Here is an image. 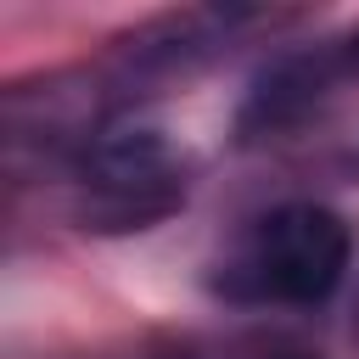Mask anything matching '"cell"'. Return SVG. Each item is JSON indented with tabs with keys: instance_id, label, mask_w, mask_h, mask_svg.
<instances>
[{
	"instance_id": "7a4b0ae2",
	"label": "cell",
	"mask_w": 359,
	"mask_h": 359,
	"mask_svg": "<svg viewBox=\"0 0 359 359\" xmlns=\"http://www.w3.org/2000/svg\"><path fill=\"white\" fill-rule=\"evenodd\" d=\"M79 185L118 224L151 219L180 196V157L151 123H101L79 146Z\"/></svg>"
},
{
	"instance_id": "3957f363",
	"label": "cell",
	"mask_w": 359,
	"mask_h": 359,
	"mask_svg": "<svg viewBox=\"0 0 359 359\" xmlns=\"http://www.w3.org/2000/svg\"><path fill=\"white\" fill-rule=\"evenodd\" d=\"M337 67H348L342 50H292V56L269 62V67L258 73L252 95H247L241 123H247L252 135H269V129H292V123H303V118L331 95Z\"/></svg>"
},
{
	"instance_id": "277c9868",
	"label": "cell",
	"mask_w": 359,
	"mask_h": 359,
	"mask_svg": "<svg viewBox=\"0 0 359 359\" xmlns=\"http://www.w3.org/2000/svg\"><path fill=\"white\" fill-rule=\"evenodd\" d=\"M342 62H348V67H353V73H359V28H353V34H348V39H342Z\"/></svg>"
},
{
	"instance_id": "5b68a950",
	"label": "cell",
	"mask_w": 359,
	"mask_h": 359,
	"mask_svg": "<svg viewBox=\"0 0 359 359\" xmlns=\"http://www.w3.org/2000/svg\"><path fill=\"white\" fill-rule=\"evenodd\" d=\"M269 359H309V353H269Z\"/></svg>"
},
{
	"instance_id": "6da1fadb",
	"label": "cell",
	"mask_w": 359,
	"mask_h": 359,
	"mask_svg": "<svg viewBox=\"0 0 359 359\" xmlns=\"http://www.w3.org/2000/svg\"><path fill=\"white\" fill-rule=\"evenodd\" d=\"M348 258H353V236L331 208L280 202V208L247 219V230L219 258L213 286L230 303L309 309L337 292V280L348 275Z\"/></svg>"
}]
</instances>
